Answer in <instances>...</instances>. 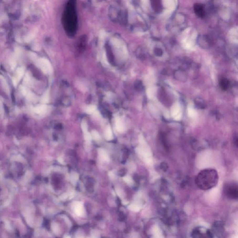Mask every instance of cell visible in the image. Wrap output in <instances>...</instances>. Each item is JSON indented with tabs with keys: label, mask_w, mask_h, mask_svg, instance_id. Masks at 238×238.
I'll return each instance as SVG.
<instances>
[{
	"label": "cell",
	"mask_w": 238,
	"mask_h": 238,
	"mask_svg": "<svg viewBox=\"0 0 238 238\" xmlns=\"http://www.w3.org/2000/svg\"><path fill=\"white\" fill-rule=\"evenodd\" d=\"M21 91L22 92V94L24 95L27 94L26 89H25L24 87H21Z\"/></svg>",
	"instance_id": "4316f807"
},
{
	"label": "cell",
	"mask_w": 238,
	"mask_h": 238,
	"mask_svg": "<svg viewBox=\"0 0 238 238\" xmlns=\"http://www.w3.org/2000/svg\"><path fill=\"white\" fill-rule=\"evenodd\" d=\"M84 138L86 141H91L92 139V136H91V134L88 132V131L84 133Z\"/></svg>",
	"instance_id": "44dd1931"
},
{
	"label": "cell",
	"mask_w": 238,
	"mask_h": 238,
	"mask_svg": "<svg viewBox=\"0 0 238 238\" xmlns=\"http://www.w3.org/2000/svg\"><path fill=\"white\" fill-rule=\"evenodd\" d=\"M109 174V176H110L111 178L113 177V176H114V174H113L112 172H110Z\"/></svg>",
	"instance_id": "f546056e"
},
{
	"label": "cell",
	"mask_w": 238,
	"mask_h": 238,
	"mask_svg": "<svg viewBox=\"0 0 238 238\" xmlns=\"http://www.w3.org/2000/svg\"><path fill=\"white\" fill-rule=\"evenodd\" d=\"M74 209L75 214L77 215L80 216L83 214V206L81 202H76L74 205Z\"/></svg>",
	"instance_id": "52a82bcc"
},
{
	"label": "cell",
	"mask_w": 238,
	"mask_h": 238,
	"mask_svg": "<svg viewBox=\"0 0 238 238\" xmlns=\"http://www.w3.org/2000/svg\"><path fill=\"white\" fill-rule=\"evenodd\" d=\"M115 126L118 131L120 133H122L124 131V126L123 125V122L121 120L117 118L115 120Z\"/></svg>",
	"instance_id": "8fae6325"
},
{
	"label": "cell",
	"mask_w": 238,
	"mask_h": 238,
	"mask_svg": "<svg viewBox=\"0 0 238 238\" xmlns=\"http://www.w3.org/2000/svg\"><path fill=\"white\" fill-rule=\"evenodd\" d=\"M24 69H23L22 67L20 68L17 69V76L19 79H21L22 76L24 75Z\"/></svg>",
	"instance_id": "ac0fdd59"
},
{
	"label": "cell",
	"mask_w": 238,
	"mask_h": 238,
	"mask_svg": "<svg viewBox=\"0 0 238 238\" xmlns=\"http://www.w3.org/2000/svg\"><path fill=\"white\" fill-rule=\"evenodd\" d=\"M194 10L195 14L199 17L202 18L205 16V10L203 5L199 3L195 4L194 6Z\"/></svg>",
	"instance_id": "8992f818"
},
{
	"label": "cell",
	"mask_w": 238,
	"mask_h": 238,
	"mask_svg": "<svg viewBox=\"0 0 238 238\" xmlns=\"http://www.w3.org/2000/svg\"><path fill=\"white\" fill-rule=\"evenodd\" d=\"M58 161V162H59L60 163L62 164H65L64 162L63 159V158L61 157H60L59 158Z\"/></svg>",
	"instance_id": "f1b7e54d"
},
{
	"label": "cell",
	"mask_w": 238,
	"mask_h": 238,
	"mask_svg": "<svg viewBox=\"0 0 238 238\" xmlns=\"http://www.w3.org/2000/svg\"><path fill=\"white\" fill-rule=\"evenodd\" d=\"M96 109V107L94 105H90L87 107L86 109V112L88 114H91L94 113Z\"/></svg>",
	"instance_id": "9a60e30c"
},
{
	"label": "cell",
	"mask_w": 238,
	"mask_h": 238,
	"mask_svg": "<svg viewBox=\"0 0 238 238\" xmlns=\"http://www.w3.org/2000/svg\"><path fill=\"white\" fill-rule=\"evenodd\" d=\"M152 7L156 12H160L162 10L161 0H151Z\"/></svg>",
	"instance_id": "9c48e42d"
},
{
	"label": "cell",
	"mask_w": 238,
	"mask_h": 238,
	"mask_svg": "<svg viewBox=\"0 0 238 238\" xmlns=\"http://www.w3.org/2000/svg\"><path fill=\"white\" fill-rule=\"evenodd\" d=\"M39 66L43 72L46 74H49L52 71V68L50 63L46 59H40L38 61Z\"/></svg>",
	"instance_id": "3957f363"
},
{
	"label": "cell",
	"mask_w": 238,
	"mask_h": 238,
	"mask_svg": "<svg viewBox=\"0 0 238 238\" xmlns=\"http://www.w3.org/2000/svg\"><path fill=\"white\" fill-rule=\"evenodd\" d=\"M174 79L177 81L182 82H185L188 80V75L185 71L182 69L176 70L174 72Z\"/></svg>",
	"instance_id": "277c9868"
},
{
	"label": "cell",
	"mask_w": 238,
	"mask_h": 238,
	"mask_svg": "<svg viewBox=\"0 0 238 238\" xmlns=\"http://www.w3.org/2000/svg\"><path fill=\"white\" fill-rule=\"evenodd\" d=\"M48 100H49V96H48V94H46L44 95V96H43V99H42V101H43V102H46L48 101Z\"/></svg>",
	"instance_id": "cb8c5ba5"
},
{
	"label": "cell",
	"mask_w": 238,
	"mask_h": 238,
	"mask_svg": "<svg viewBox=\"0 0 238 238\" xmlns=\"http://www.w3.org/2000/svg\"><path fill=\"white\" fill-rule=\"evenodd\" d=\"M71 180L73 184H75L76 183L77 181L79 179V175L78 174H77L76 173H73L71 174L70 177Z\"/></svg>",
	"instance_id": "e0dca14e"
},
{
	"label": "cell",
	"mask_w": 238,
	"mask_h": 238,
	"mask_svg": "<svg viewBox=\"0 0 238 238\" xmlns=\"http://www.w3.org/2000/svg\"><path fill=\"white\" fill-rule=\"evenodd\" d=\"M220 86L222 90H226L230 86V82L226 78H223L220 81Z\"/></svg>",
	"instance_id": "30bf717a"
},
{
	"label": "cell",
	"mask_w": 238,
	"mask_h": 238,
	"mask_svg": "<svg viewBox=\"0 0 238 238\" xmlns=\"http://www.w3.org/2000/svg\"><path fill=\"white\" fill-rule=\"evenodd\" d=\"M123 180H124V181H125L127 183H130V181H131V178L128 177V176H125V177L123 178Z\"/></svg>",
	"instance_id": "484cf974"
},
{
	"label": "cell",
	"mask_w": 238,
	"mask_h": 238,
	"mask_svg": "<svg viewBox=\"0 0 238 238\" xmlns=\"http://www.w3.org/2000/svg\"><path fill=\"white\" fill-rule=\"evenodd\" d=\"M218 180L219 176L216 170L207 168L200 172L196 177L195 182L200 189L208 190L216 186Z\"/></svg>",
	"instance_id": "6da1fadb"
},
{
	"label": "cell",
	"mask_w": 238,
	"mask_h": 238,
	"mask_svg": "<svg viewBox=\"0 0 238 238\" xmlns=\"http://www.w3.org/2000/svg\"><path fill=\"white\" fill-rule=\"evenodd\" d=\"M52 228L53 230H54V231L55 233L58 232L59 229V226L57 224L54 223L53 224V225L52 226Z\"/></svg>",
	"instance_id": "603a6c76"
},
{
	"label": "cell",
	"mask_w": 238,
	"mask_h": 238,
	"mask_svg": "<svg viewBox=\"0 0 238 238\" xmlns=\"http://www.w3.org/2000/svg\"><path fill=\"white\" fill-rule=\"evenodd\" d=\"M81 127V128L82 129V131L84 133L86 132H87V124L86 121H83L82 122Z\"/></svg>",
	"instance_id": "ffe728a7"
},
{
	"label": "cell",
	"mask_w": 238,
	"mask_h": 238,
	"mask_svg": "<svg viewBox=\"0 0 238 238\" xmlns=\"http://www.w3.org/2000/svg\"><path fill=\"white\" fill-rule=\"evenodd\" d=\"M98 153L100 157L104 161L108 162L109 161V156L105 150L102 148H99L98 149Z\"/></svg>",
	"instance_id": "7c38bea8"
},
{
	"label": "cell",
	"mask_w": 238,
	"mask_h": 238,
	"mask_svg": "<svg viewBox=\"0 0 238 238\" xmlns=\"http://www.w3.org/2000/svg\"><path fill=\"white\" fill-rule=\"evenodd\" d=\"M225 192L228 198L236 200L238 197V186L235 184H229L225 187Z\"/></svg>",
	"instance_id": "7a4b0ae2"
},
{
	"label": "cell",
	"mask_w": 238,
	"mask_h": 238,
	"mask_svg": "<svg viewBox=\"0 0 238 238\" xmlns=\"http://www.w3.org/2000/svg\"><path fill=\"white\" fill-rule=\"evenodd\" d=\"M67 197H68V195H67V194L65 193V194H63V195H61L60 198H61V200H63L66 199Z\"/></svg>",
	"instance_id": "83f0119b"
},
{
	"label": "cell",
	"mask_w": 238,
	"mask_h": 238,
	"mask_svg": "<svg viewBox=\"0 0 238 238\" xmlns=\"http://www.w3.org/2000/svg\"><path fill=\"white\" fill-rule=\"evenodd\" d=\"M105 138L108 141H111L113 139V133L111 127H108L106 130L105 133Z\"/></svg>",
	"instance_id": "5bb4252c"
},
{
	"label": "cell",
	"mask_w": 238,
	"mask_h": 238,
	"mask_svg": "<svg viewBox=\"0 0 238 238\" xmlns=\"http://www.w3.org/2000/svg\"><path fill=\"white\" fill-rule=\"evenodd\" d=\"M47 107L46 105H40L35 107L34 108V111L37 113H43L46 111Z\"/></svg>",
	"instance_id": "4fadbf2b"
},
{
	"label": "cell",
	"mask_w": 238,
	"mask_h": 238,
	"mask_svg": "<svg viewBox=\"0 0 238 238\" xmlns=\"http://www.w3.org/2000/svg\"><path fill=\"white\" fill-rule=\"evenodd\" d=\"M28 99L30 101H33L35 98V95L33 94H29L28 95Z\"/></svg>",
	"instance_id": "d4e9b609"
},
{
	"label": "cell",
	"mask_w": 238,
	"mask_h": 238,
	"mask_svg": "<svg viewBox=\"0 0 238 238\" xmlns=\"http://www.w3.org/2000/svg\"><path fill=\"white\" fill-rule=\"evenodd\" d=\"M194 104L196 107L200 109H204L206 108V105L205 101L203 99L200 97H197L195 98L194 100Z\"/></svg>",
	"instance_id": "ba28073f"
},
{
	"label": "cell",
	"mask_w": 238,
	"mask_h": 238,
	"mask_svg": "<svg viewBox=\"0 0 238 238\" xmlns=\"http://www.w3.org/2000/svg\"><path fill=\"white\" fill-rule=\"evenodd\" d=\"M91 235L94 238H98L100 237V234L99 232L96 230H93L91 232Z\"/></svg>",
	"instance_id": "7402d4cb"
},
{
	"label": "cell",
	"mask_w": 238,
	"mask_h": 238,
	"mask_svg": "<svg viewBox=\"0 0 238 238\" xmlns=\"http://www.w3.org/2000/svg\"><path fill=\"white\" fill-rule=\"evenodd\" d=\"M91 136L96 141H99L101 139V136L98 133V132L95 130H93L91 132Z\"/></svg>",
	"instance_id": "2e32d148"
},
{
	"label": "cell",
	"mask_w": 238,
	"mask_h": 238,
	"mask_svg": "<svg viewBox=\"0 0 238 238\" xmlns=\"http://www.w3.org/2000/svg\"><path fill=\"white\" fill-rule=\"evenodd\" d=\"M198 43L202 49H208L211 46L210 40L206 37H200L198 39Z\"/></svg>",
	"instance_id": "5b68a950"
},
{
	"label": "cell",
	"mask_w": 238,
	"mask_h": 238,
	"mask_svg": "<svg viewBox=\"0 0 238 238\" xmlns=\"http://www.w3.org/2000/svg\"><path fill=\"white\" fill-rule=\"evenodd\" d=\"M154 53L157 56L161 57L163 55V51L162 49L159 48H156L154 49Z\"/></svg>",
	"instance_id": "d6986e66"
}]
</instances>
